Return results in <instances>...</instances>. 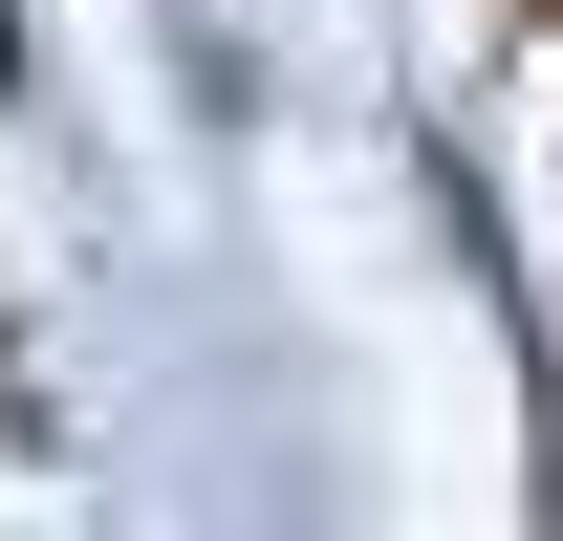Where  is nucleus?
<instances>
[{
  "mask_svg": "<svg viewBox=\"0 0 563 541\" xmlns=\"http://www.w3.org/2000/svg\"><path fill=\"white\" fill-rule=\"evenodd\" d=\"M0 66H22V22H0Z\"/></svg>",
  "mask_w": 563,
  "mask_h": 541,
  "instance_id": "f257e3e1",
  "label": "nucleus"
}]
</instances>
